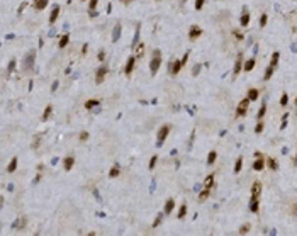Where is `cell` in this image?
Returning <instances> with one entry per match:
<instances>
[{"label": "cell", "mask_w": 297, "mask_h": 236, "mask_svg": "<svg viewBox=\"0 0 297 236\" xmlns=\"http://www.w3.org/2000/svg\"><path fill=\"white\" fill-rule=\"evenodd\" d=\"M263 131V122H258L257 128H255V133H262Z\"/></svg>", "instance_id": "cell-46"}, {"label": "cell", "mask_w": 297, "mask_h": 236, "mask_svg": "<svg viewBox=\"0 0 297 236\" xmlns=\"http://www.w3.org/2000/svg\"><path fill=\"white\" fill-rule=\"evenodd\" d=\"M268 167H270L272 170H277V168H279V165H277V162H275L273 158H268Z\"/></svg>", "instance_id": "cell-36"}, {"label": "cell", "mask_w": 297, "mask_h": 236, "mask_svg": "<svg viewBox=\"0 0 297 236\" xmlns=\"http://www.w3.org/2000/svg\"><path fill=\"white\" fill-rule=\"evenodd\" d=\"M78 138H80V141H87V139H89V133H87V131H82Z\"/></svg>", "instance_id": "cell-40"}, {"label": "cell", "mask_w": 297, "mask_h": 236, "mask_svg": "<svg viewBox=\"0 0 297 236\" xmlns=\"http://www.w3.org/2000/svg\"><path fill=\"white\" fill-rule=\"evenodd\" d=\"M161 66V53L158 49L153 51V60L150 61V70H151V75H156V72L160 70Z\"/></svg>", "instance_id": "cell-1"}, {"label": "cell", "mask_w": 297, "mask_h": 236, "mask_svg": "<svg viewBox=\"0 0 297 236\" xmlns=\"http://www.w3.org/2000/svg\"><path fill=\"white\" fill-rule=\"evenodd\" d=\"M248 231H250V224H245V226H241V228H240V233H241V235H246Z\"/></svg>", "instance_id": "cell-41"}, {"label": "cell", "mask_w": 297, "mask_h": 236, "mask_svg": "<svg viewBox=\"0 0 297 236\" xmlns=\"http://www.w3.org/2000/svg\"><path fill=\"white\" fill-rule=\"evenodd\" d=\"M97 4H99V0H90V2H89V7H90V10H95Z\"/></svg>", "instance_id": "cell-42"}, {"label": "cell", "mask_w": 297, "mask_h": 236, "mask_svg": "<svg viewBox=\"0 0 297 236\" xmlns=\"http://www.w3.org/2000/svg\"><path fill=\"white\" fill-rule=\"evenodd\" d=\"M263 167H265V163H263V160H262V156H258L257 160H255V163H253V168L257 172L263 170Z\"/></svg>", "instance_id": "cell-15"}, {"label": "cell", "mask_w": 297, "mask_h": 236, "mask_svg": "<svg viewBox=\"0 0 297 236\" xmlns=\"http://www.w3.org/2000/svg\"><path fill=\"white\" fill-rule=\"evenodd\" d=\"M296 107H297V99H296Z\"/></svg>", "instance_id": "cell-54"}, {"label": "cell", "mask_w": 297, "mask_h": 236, "mask_svg": "<svg viewBox=\"0 0 297 236\" xmlns=\"http://www.w3.org/2000/svg\"><path fill=\"white\" fill-rule=\"evenodd\" d=\"M240 24L243 26V27H246V26L250 24V14H248V10H243L241 19H240Z\"/></svg>", "instance_id": "cell-13"}, {"label": "cell", "mask_w": 297, "mask_h": 236, "mask_svg": "<svg viewBox=\"0 0 297 236\" xmlns=\"http://www.w3.org/2000/svg\"><path fill=\"white\" fill-rule=\"evenodd\" d=\"M241 65H243V56L240 55V56H238V60H236V63H234V70H233L234 75H238V73L241 72Z\"/></svg>", "instance_id": "cell-17"}, {"label": "cell", "mask_w": 297, "mask_h": 236, "mask_svg": "<svg viewBox=\"0 0 297 236\" xmlns=\"http://www.w3.org/2000/svg\"><path fill=\"white\" fill-rule=\"evenodd\" d=\"M182 61H178V60H175V61H172L170 63V73L172 75H177L178 72H180V68H182Z\"/></svg>", "instance_id": "cell-8"}, {"label": "cell", "mask_w": 297, "mask_h": 236, "mask_svg": "<svg viewBox=\"0 0 297 236\" xmlns=\"http://www.w3.org/2000/svg\"><path fill=\"white\" fill-rule=\"evenodd\" d=\"M246 97H248L250 100H257V99L260 97V92H258L257 89H250V90H248V95H246Z\"/></svg>", "instance_id": "cell-18"}, {"label": "cell", "mask_w": 297, "mask_h": 236, "mask_svg": "<svg viewBox=\"0 0 297 236\" xmlns=\"http://www.w3.org/2000/svg\"><path fill=\"white\" fill-rule=\"evenodd\" d=\"M58 16H60V7H58V5H55V7H53V10H51V14H49V22H51V24H53V22H56Z\"/></svg>", "instance_id": "cell-12"}, {"label": "cell", "mask_w": 297, "mask_h": 236, "mask_svg": "<svg viewBox=\"0 0 297 236\" xmlns=\"http://www.w3.org/2000/svg\"><path fill=\"white\" fill-rule=\"evenodd\" d=\"M34 61H36V51H34V49H31V51H29V53L24 56V60H22V70H24V72H29V70H32Z\"/></svg>", "instance_id": "cell-2"}, {"label": "cell", "mask_w": 297, "mask_h": 236, "mask_svg": "<svg viewBox=\"0 0 297 236\" xmlns=\"http://www.w3.org/2000/svg\"><path fill=\"white\" fill-rule=\"evenodd\" d=\"M168 133H170V126H161L160 128V131H158V141H156V145L158 146H161L163 143H165V139H167V136H168Z\"/></svg>", "instance_id": "cell-3"}, {"label": "cell", "mask_w": 297, "mask_h": 236, "mask_svg": "<svg viewBox=\"0 0 297 236\" xmlns=\"http://www.w3.org/2000/svg\"><path fill=\"white\" fill-rule=\"evenodd\" d=\"M201 34H202V29L199 26H192V27L189 29V38H190V39H197Z\"/></svg>", "instance_id": "cell-7"}, {"label": "cell", "mask_w": 297, "mask_h": 236, "mask_svg": "<svg viewBox=\"0 0 297 236\" xmlns=\"http://www.w3.org/2000/svg\"><path fill=\"white\" fill-rule=\"evenodd\" d=\"M24 223H26V219H24V218H21V221L14 224V228H22V226H24Z\"/></svg>", "instance_id": "cell-44"}, {"label": "cell", "mask_w": 297, "mask_h": 236, "mask_svg": "<svg viewBox=\"0 0 297 236\" xmlns=\"http://www.w3.org/2000/svg\"><path fill=\"white\" fill-rule=\"evenodd\" d=\"M143 53H145V44H143V43H139V44H138V48H136V55H134V56L141 58V56H143Z\"/></svg>", "instance_id": "cell-27"}, {"label": "cell", "mask_w": 297, "mask_h": 236, "mask_svg": "<svg viewBox=\"0 0 297 236\" xmlns=\"http://www.w3.org/2000/svg\"><path fill=\"white\" fill-rule=\"evenodd\" d=\"M182 2H187V0H182Z\"/></svg>", "instance_id": "cell-55"}, {"label": "cell", "mask_w": 297, "mask_h": 236, "mask_svg": "<svg viewBox=\"0 0 297 236\" xmlns=\"http://www.w3.org/2000/svg\"><path fill=\"white\" fill-rule=\"evenodd\" d=\"M51 112H53V106H48L46 109H44V114H43V121H48L49 116H51Z\"/></svg>", "instance_id": "cell-30"}, {"label": "cell", "mask_w": 297, "mask_h": 236, "mask_svg": "<svg viewBox=\"0 0 297 236\" xmlns=\"http://www.w3.org/2000/svg\"><path fill=\"white\" fill-rule=\"evenodd\" d=\"M241 165H243V158H238V160H236V165H234V173H240L241 172Z\"/></svg>", "instance_id": "cell-32"}, {"label": "cell", "mask_w": 297, "mask_h": 236, "mask_svg": "<svg viewBox=\"0 0 297 236\" xmlns=\"http://www.w3.org/2000/svg\"><path fill=\"white\" fill-rule=\"evenodd\" d=\"M262 194V184L260 182H255L253 185H251V197H260Z\"/></svg>", "instance_id": "cell-10"}, {"label": "cell", "mask_w": 297, "mask_h": 236, "mask_svg": "<svg viewBox=\"0 0 297 236\" xmlns=\"http://www.w3.org/2000/svg\"><path fill=\"white\" fill-rule=\"evenodd\" d=\"M272 75H273V66H268V68H267V72H265V75H263V80H268Z\"/></svg>", "instance_id": "cell-34"}, {"label": "cell", "mask_w": 297, "mask_h": 236, "mask_svg": "<svg viewBox=\"0 0 297 236\" xmlns=\"http://www.w3.org/2000/svg\"><path fill=\"white\" fill-rule=\"evenodd\" d=\"M97 58H99L100 61H104V60H105V53H104V51H99V56H97Z\"/></svg>", "instance_id": "cell-47"}, {"label": "cell", "mask_w": 297, "mask_h": 236, "mask_svg": "<svg viewBox=\"0 0 297 236\" xmlns=\"http://www.w3.org/2000/svg\"><path fill=\"white\" fill-rule=\"evenodd\" d=\"M214 185V175H209L207 179H206V182H204V187L206 189H211Z\"/></svg>", "instance_id": "cell-28"}, {"label": "cell", "mask_w": 297, "mask_h": 236, "mask_svg": "<svg viewBox=\"0 0 297 236\" xmlns=\"http://www.w3.org/2000/svg\"><path fill=\"white\" fill-rule=\"evenodd\" d=\"M185 216H187V204H182V206H180V211H178V214H177V218L178 219H184Z\"/></svg>", "instance_id": "cell-21"}, {"label": "cell", "mask_w": 297, "mask_h": 236, "mask_svg": "<svg viewBox=\"0 0 297 236\" xmlns=\"http://www.w3.org/2000/svg\"><path fill=\"white\" fill-rule=\"evenodd\" d=\"M287 102H289V97H287V94H282V97H280V104H282V106H287Z\"/></svg>", "instance_id": "cell-39"}, {"label": "cell", "mask_w": 297, "mask_h": 236, "mask_svg": "<svg viewBox=\"0 0 297 236\" xmlns=\"http://www.w3.org/2000/svg\"><path fill=\"white\" fill-rule=\"evenodd\" d=\"M58 89V82H55V83H53V87H51V90H56Z\"/></svg>", "instance_id": "cell-50"}, {"label": "cell", "mask_w": 297, "mask_h": 236, "mask_svg": "<svg viewBox=\"0 0 297 236\" xmlns=\"http://www.w3.org/2000/svg\"><path fill=\"white\" fill-rule=\"evenodd\" d=\"M161 221H163V214H158V216H156V219H155V223H153V228H158V226H160V223Z\"/></svg>", "instance_id": "cell-35"}, {"label": "cell", "mask_w": 297, "mask_h": 236, "mask_svg": "<svg viewBox=\"0 0 297 236\" xmlns=\"http://www.w3.org/2000/svg\"><path fill=\"white\" fill-rule=\"evenodd\" d=\"M124 4H131V2H134V0H122Z\"/></svg>", "instance_id": "cell-52"}, {"label": "cell", "mask_w": 297, "mask_h": 236, "mask_svg": "<svg viewBox=\"0 0 297 236\" xmlns=\"http://www.w3.org/2000/svg\"><path fill=\"white\" fill-rule=\"evenodd\" d=\"M207 197H209V189H204L201 194H199V201H201V202H204Z\"/></svg>", "instance_id": "cell-33"}, {"label": "cell", "mask_w": 297, "mask_h": 236, "mask_svg": "<svg viewBox=\"0 0 297 236\" xmlns=\"http://www.w3.org/2000/svg\"><path fill=\"white\" fill-rule=\"evenodd\" d=\"M16 168H17V158L14 156L12 160H10V163H9V167H7V170L12 173V172H16Z\"/></svg>", "instance_id": "cell-25"}, {"label": "cell", "mask_w": 297, "mask_h": 236, "mask_svg": "<svg viewBox=\"0 0 297 236\" xmlns=\"http://www.w3.org/2000/svg\"><path fill=\"white\" fill-rule=\"evenodd\" d=\"M204 2H206V0H197V2H195V9H197V10H201L202 5H204Z\"/></svg>", "instance_id": "cell-45"}, {"label": "cell", "mask_w": 297, "mask_h": 236, "mask_svg": "<svg viewBox=\"0 0 297 236\" xmlns=\"http://www.w3.org/2000/svg\"><path fill=\"white\" fill-rule=\"evenodd\" d=\"M134 65H136V56H129L128 63H126V68H124V73L131 75L133 73V70H134Z\"/></svg>", "instance_id": "cell-6"}, {"label": "cell", "mask_w": 297, "mask_h": 236, "mask_svg": "<svg viewBox=\"0 0 297 236\" xmlns=\"http://www.w3.org/2000/svg\"><path fill=\"white\" fill-rule=\"evenodd\" d=\"M292 214H297V204H296V207L292 209Z\"/></svg>", "instance_id": "cell-51"}, {"label": "cell", "mask_w": 297, "mask_h": 236, "mask_svg": "<svg viewBox=\"0 0 297 236\" xmlns=\"http://www.w3.org/2000/svg\"><path fill=\"white\" fill-rule=\"evenodd\" d=\"M199 72H201V65H195L194 66V75H199Z\"/></svg>", "instance_id": "cell-48"}, {"label": "cell", "mask_w": 297, "mask_h": 236, "mask_svg": "<svg viewBox=\"0 0 297 236\" xmlns=\"http://www.w3.org/2000/svg\"><path fill=\"white\" fill-rule=\"evenodd\" d=\"M250 211L251 212L258 211V197H251V201H250Z\"/></svg>", "instance_id": "cell-19"}, {"label": "cell", "mask_w": 297, "mask_h": 236, "mask_svg": "<svg viewBox=\"0 0 297 236\" xmlns=\"http://www.w3.org/2000/svg\"><path fill=\"white\" fill-rule=\"evenodd\" d=\"M217 160V151H209L207 156V165H214V162Z\"/></svg>", "instance_id": "cell-20"}, {"label": "cell", "mask_w": 297, "mask_h": 236, "mask_svg": "<svg viewBox=\"0 0 297 236\" xmlns=\"http://www.w3.org/2000/svg\"><path fill=\"white\" fill-rule=\"evenodd\" d=\"M119 173H121V168H119V165H116V167H112V170L109 172V177L116 179V177H119Z\"/></svg>", "instance_id": "cell-22"}, {"label": "cell", "mask_w": 297, "mask_h": 236, "mask_svg": "<svg viewBox=\"0 0 297 236\" xmlns=\"http://www.w3.org/2000/svg\"><path fill=\"white\" fill-rule=\"evenodd\" d=\"M156 160H158V156H156V155H155L151 160H150V168H151V170L155 168V165H156Z\"/></svg>", "instance_id": "cell-43"}, {"label": "cell", "mask_w": 297, "mask_h": 236, "mask_svg": "<svg viewBox=\"0 0 297 236\" xmlns=\"http://www.w3.org/2000/svg\"><path fill=\"white\" fill-rule=\"evenodd\" d=\"M267 21H268V16H267V14H262V19H260V26H262V27H265V26H267Z\"/></svg>", "instance_id": "cell-38"}, {"label": "cell", "mask_w": 297, "mask_h": 236, "mask_svg": "<svg viewBox=\"0 0 297 236\" xmlns=\"http://www.w3.org/2000/svg\"><path fill=\"white\" fill-rule=\"evenodd\" d=\"M265 112H267V104H265V102H263V104H262V107H260V111H258L257 117H258V119H262V117L265 116Z\"/></svg>", "instance_id": "cell-31"}, {"label": "cell", "mask_w": 297, "mask_h": 236, "mask_svg": "<svg viewBox=\"0 0 297 236\" xmlns=\"http://www.w3.org/2000/svg\"><path fill=\"white\" fill-rule=\"evenodd\" d=\"M107 72H109V68L107 66H100L99 70H97V73H95V83H102L104 82V78H105V75H107Z\"/></svg>", "instance_id": "cell-4"}, {"label": "cell", "mask_w": 297, "mask_h": 236, "mask_svg": "<svg viewBox=\"0 0 297 236\" xmlns=\"http://www.w3.org/2000/svg\"><path fill=\"white\" fill-rule=\"evenodd\" d=\"M68 43H70V36H68V34H65L63 38L60 39V43H58V46H60V48H65V46H66Z\"/></svg>", "instance_id": "cell-26"}, {"label": "cell", "mask_w": 297, "mask_h": 236, "mask_svg": "<svg viewBox=\"0 0 297 236\" xmlns=\"http://www.w3.org/2000/svg\"><path fill=\"white\" fill-rule=\"evenodd\" d=\"M255 65H257V60H255V58H250L248 61L245 63V72H251V70L255 68Z\"/></svg>", "instance_id": "cell-14"}, {"label": "cell", "mask_w": 297, "mask_h": 236, "mask_svg": "<svg viewBox=\"0 0 297 236\" xmlns=\"http://www.w3.org/2000/svg\"><path fill=\"white\" fill-rule=\"evenodd\" d=\"M187 60H189V53H185V55H184V58H182V65L187 63Z\"/></svg>", "instance_id": "cell-49"}, {"label": "cell", "mask_w": 297, "mask_h": 236, "mask_svg": "<svg viewBox=\"0 0 297 236\" xmlns=\"http://www.w3.org/2000/svg\"><path fill=\"white\" fill-rule=\"evenodd\" d=\"M14 70H16V60H12V61L9 63V66H7V72H9V73H12Z\"/></svg>", "instance_id": "cell-37"}, {"label": "cell", "mask_w": 297, "mask_h": 236, "mask_svg": "<svg viewBox=\"0 0 297 236\" xmlns=\"http://www.w3.org/2000/svg\"><path fill=\"white\" fill-rule=\"evenodd\" d=\"M251 102L248 97L245 99V100H241L240 106H238V109H236V116H245L246 114V109H248V104Z\"/></svg>", "instance_id": "cell-5"}, {"label": "cell", "mask_w": 297, "mask_h": 236, "mask_svg": "<svg viewBox=\"0 0 297 236\" xmlns=\"http://www.w3.org/2000/svg\"><path fill=\"white\" fill-rule=\"evenodd\" d=\"M279 58H280V53H277V51H275V53L272 55V61H270V66H273V68H275V66H277V63H279Z\"/></svg>", "instance_id": "cell-29"}, {"label": "cell", "mask_w": 297, "mask_h": 236, "mask_svg": "<svg viewBox=\"0 0 297 236\" xmlns=\"http://www.w3.org/2000/svg\"><path fill=\"white\" fill-rule=\"evenodd\" d=\"M173 207H175V201H173V199H168L167 204H165V214H170V212L173 211Z\"/></svg>", "instance_id": "cell-16"}, {"label": "cell", "mask_w": 297, "mask_h": 236, "mask_svg": "<svg viewBox=\"0 0 297 236\" xmlns=\"http://www.w3.org/2000/svg\"><path fill=\"white\" fill-rule=\"evenodd\" d=\"M121 33H122V26H121V22H117L116 27H114V33H112V43H117V41H119Z\"/></svg>", "instance_id": "cell-9"}, {"label": "cell", "mask_w": 297, "mask_h": 236, "mask_svg": "<svg viewBox=\"0 0 297 236\" xmlns=\"http://www.w3.org/2000/svg\"><path fill=\"white\" fill-rule=\"evenodd\" d=\"M73 165H75V158H73V156H68V158H65L63 160V168L65 170H72Z\"/></svg>", "instance_id": "cell-11"}, {"label": "cell", "mask_w": 297, "mask_h": 236, "mask_svg": "<svg viewBox=\"0 0 297 236\" xmlns=\"http://www.w3.org/2000/svg\"><path fill=\"white\" fill-rule=\"evenodd\" d=\"M99 106V100H95V99H90V100H87L85 102V109H94V107H97Z\"/></svg>", "instance_id": "cell-23"}, {"label": "cell", "mask_w": 297, "mask_h": 236, "mask_svg": "<svg viewBox=\"0 0 297 236\" xmlns=\"http://www.w3.org/2000/svg\"><path fill=\"white\" fill-rule=\"evenodd\" d=\"M49 0H36V4H34V7L38 9V10H43V9L48 5Z\"/></svg>", "instance_id": "cell-24"}, {"label": "cell", "mask_w": 297, "mask_h": 236, "mask_svg": "<svg viewBox=\"0 0 297 236\" xmlns=\"http://www.w3.org/2000/svg\"><path fill=\"white\" fill-rule=\"evenodd\" d=\"M294 165L297 167V155H296V158H294Z\"/></svg>", "instance_id": "cell-53"}]
</instances>
